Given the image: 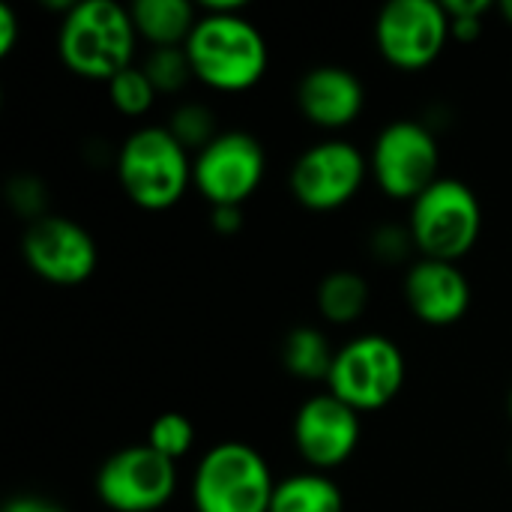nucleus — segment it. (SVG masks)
Returning <instances> with one entry per match:
<instances>
[{
  "mask_svg": "<svg viewBox=\"0 0 512 512\" xmlns=\"http://www.w3.org/2000/svg\"><path fill=\"white\" fill-rule=\"evenodd\" d=\"M414 246V237L408 228H399V225H384L372 234V255L378 261H387V264H402L408 255H411Z\"/></svg>",
  "mask_w": 512,
  "mask_h": 512,
  "instance_id": "25",
  "label": "nucleus"
},
{
  "mask_svg": "<svg viewBox=\"0 0 512 512\" xmlns=\"http://www.w3.org/2000/svg\"><path fill=\"white\" fill-rule=\"evenodd\" d=\"M450 18V39L456 42H477L483 33V21L486 15H447Z\"/></svg>",
  "mask_w": 512,
  "mask_h": 512,
  "instance_id": "26",
  "label": "nucleus"
},
{
  "mask_svg": "<svg viewBox=\"0 0 512 512\" xmlns=\"http://www.w3.org/2000/svg\"><path fill=\"white\" fill-rule=\"evenodd\" d=\"M369 159L357 144L342 138H327L312 144L291 165V192L306 210H339L366 183Z\"/></svg>",
  "mask_w": 512,
  "mask_h": 512,
  "instance_id": "11",
  "label": "nucleus"
},
{
  "mask_svg": "<svg viewBox=\"0 0 512 512\" xmlns=\"http://www.w3.org/2000/svg\"><path fill=\"white\" fill-rule=\"evenodd\" d=\"M405 384V354L381 333H366L336 351L327 393L351 405L357 414L390 405Z\"/></svg>",
  "mask_w": 512,
  "mask_h": 512,
  "instance_id": "6",
  "label": "nucleus"
},
{
  "mask_svg": "<svg viewBox=\"0 0 512 512\" xmlns=\"http://www.w3.org/2000/svg\"><path fill=\"white\" fill-rule=\"evenodd\" d=\"M186 54L192 72L201 84L240 93L255 87L270 63V48L258 24H252L243 9L240 12H201Z\"/></svg>",
  "mask_w": 512,
  "mask_h": 512,
  "instance_id": "1",
  "label": "nucleus"
},
{
  "mask_svg": "<svg viewBox=\"0 0 512 512\" xmlns=\"http://www.w3.org/2000/svg\"><path fill=\"white\" fill-rule=\"evenodd\" d=\"M210 225L219 234H237L243 228V207H213L210 210Z\"/></svg>",
  "mask_w": 512,
  "mask_h": 512,
  "instance_id": "28",
  "label": "nucleus"
},
{
  "mask_svg": "<svg viewBox=\"0 0 512 512\" xmlns=\"http://www.w3.org/2000/svg\"><path fill=\"white\" fill-rule=\"evenodd\" d=\"M276 480L267 459L240 441L207 450L195 468V512H270Z\"/></svg>",
  "mask_w": 512,
  "mask_h": 512,
  "instance_id": "5",
  "label": "nucleus"
},
{
  "mask_svg": "<svg viewBox=\"0 0 512 512\" xmlns=\"http://www.w3.org/2000/svg\"><path fill=\"white\" fill-rule=\"evenodd\" d=\"M360 444V414L336 399L333 393H318L306 399L294 417V447L306 465L315 471H330L345 465Z\"/></svg>",
  "mask_w": 512,
  "mask_h": 512,
  "instance_id": "13",
  "label": "nucleus"
},
{
  "mask_svg": "<svg viewBox=\"0 0 512 512\" xmlns=\"http://www.w3.org/2000/svg\"><path fill=\"white\" fill-rule=\"evenodd\" d=\"M369 306V285L360 273L333 270L318 285V309L330 324H354Z\"/></svg>",
  "mask_w": 512,
  "mask_h": 512,
  "instance_id": "18",
  "label": "nucleus"
},
{
  "mask_svg": "<svg viewBox=\"0 0 512 512\" xmlns=\"http://www.w3.org/2000/svg\"><path fill=\"white\" fill-rule=\"evenodd\" d=\"M6 201L18 216L27 219V225L48 216V192L42 180H36L33 174H15L6 183Z\"/></svg>",
  "mask_w": 512,
  "mask_h": 512,
  "instance_id": "24",
  "label": "nucleus"
},
{
  "mask_svg": "<svg viewBox=\"0 0 512 512\" xmlns=\"http://www.w3.org/2000/svg\"><path fill=\"white\" fill-rule=\"evenodd\" d=\"M156 96H159V93H156V87L150 84L147 72H144L141 66H135V63L108 81V99H111V105H114L120 114H126V117H141V114H147V111L153 108Z\"/></svg>",
  "mask_w": 512,
  "mask_h": 512,
  "instance_id": "22",
  "label": "nucleus"
},
{
  "mask_svg": "<svg viewBox=\"0 0 512 512\" xmlns=\"http://www.w3.org/2000/svg\"><path fill=\"white\" fill-rule=\"evenodd\" d=\"M177 489V462L147 444L123 447L108 456L96 474V495L114 512L162 510Z\"/></svg>",
  "mask_w": 512,
  "mask_h": 512,
  "instance_id": "8",
  "label": "nucleus"
},
{
  "mask_svg": "<svg viewBox=\"0 0 512 512\" xmlns=\"http://www.w3.org/2000/svg\"><path fill=\"white\" fill-rule=\"evenodd\" d=\"M336 351L330 348L327 336L315 327H297L288 333L282 345V363L294 378L303 381H327L333 369Z\"/></svg>",
  "mask_w": 512,
  "mask_h": 512,
  "instance_id": "19",
  "label": "nucleus"
},
{
  "mask_svg": "<svg viewBox=\"0 0 512 512\" xmlns=\"http://www.w3.org/2000/svg\"><path fill=\"white\" fill-rule=\"evenodd\" d=\"M18 15L9 3H0V54L6 57L18 42Z\"/></svg>",
  "mask_w": 512,
  "mask_h": 512,
  "instance_id": "27",
  "label": "nucleus"
},
{
  "mask_svg": "<svg viewBox=\"0 0 512 512\" xmlns=\"http://www.w3.org/2000/svg\"><path fill=\"white\" fill-rule=\"evenodd\" d=\"M366 105L363 81L345 66H315L297 84V108L300 114L321 129H345L351 126Z\"/></svg>",
  "mask_w": 512,
  "mask_h": 512,
  "instance_id": "15",
  "label": "nucleus"
},
{
  "mask_svg": "<svg viewBox=\"0 0 512 512\" xmlns=\"http://www.w3.org/2000/svg\"><path fill=\"white\" fill-rule=\"evenodd\" d=\"M408 231L423 258L456 264L465 258L483 231V207L477 192L456 180H435L420 198L411 201Z\"/></svg>",
  "mask_w": 512,
  "mask_h": 512,
  "instance_id": "4",
  "label": "nucleus"
},
{
  "mask_svg": "<svg viewBox=\"0 0 512 512\" xmlns=\"http://www.w3.org/2000/svg\"><path fill=\"white\" fill-rule=\"evenodd\" d=\"M450 39V18L435 0H393L375 18L381 57L405 72L432 66Z\"/></svg>",
  "mask_w": 512,
  "mask_h": 512,
  "instance_id": "10",
  "label": "nucleus"
},
{
  "mask_svg": "<svg viewBox=\"0 0 512 512\" xmlns=\"http://www.w3.org/2000/svg\"><path fill=\"white\" fill-rule=\"evenodd\" d=\"M267 171L264 147L255 135L231 129L210 141L192 162V183L210 207H243Z\"/></svg>",
  "mask_w": 512,
  "mask_h": 512,
  "instance_id": "9",
  "label": "nucleus"
},
{
  "mask_svg": "<svg viewBox=\"0 0 512 512\" xmlns=\"http://www.w3.org/2000/svg\"><path fill=\"white\" fill-rule=\"evenodd\" d=\"M129 12L138 39H147L153 48H183L201 18L189 0H138Z\"/></svg>",
  "mask_w": 512,
  "mask_h": 512,
  "instance_id": "16",
  "label": "nucleus"
},
{
  "mask_svg": "<svg viewBox=\"0 0 512 512\" xmlns=\"http://www.w3.org/2000/svg\"><path fill=\"white\" fill-rule=\"evenodd\" d=\"M21 252L27 267L51 285H81L99 264V249L90 231L54 213L24 228Z\"/></svg>",
  "mask_w": 512,
  "mask_h": 512,
  "instance_id": "12",
  "label": "nucleus"
},
{
  "mask_svg": "<svg viewBox=\"0 0 512 512\" xmlns=\"http://www.w3.org/2000/svg\"><path fill=\"white\" fill-rule=\"evenodd\" d=\"M498 12L504 15V21L512 27V0H504V3H498Z\"/></svg>",
  "mask_w": 512,
  "mask_h": 512,
  "instance_id": "31",
  "label": "nucleus"
},
{
  "mask_svg": "<svg viewBox=\"0 0 512 512\" xmlns=\"http://www.w3.org/2000/svg\"><path fill=\"white\" fill-rule=\"evenodd\" d=\"M492 9H498L495 3H489V0H447L444 3V12L447 15H489Z\"/></svg>",
  "mask_w": 512,
  "mask_h": 512,
  "instance_id": "30",
  "label": "nucleus"
},
{
  "mask_svg": "<svg viewBox=\"0 0 512 512\" xmlns=\"http://www.w3.org/2000/svg\"><path fill=\"white\" fill-rule=\"evenodd\" d=\"M168 132L192 153H201L210 141H216L222 132L216 126V114L204 102H183L174 108L168 120Z\"/></svg>",
  "mask_w": 512,
  "mask_h": 512,
  "instance_id": "20",
  "label": "nucleus"
},
{
  "mask_svg": "<svg viewBox=\"0 0 512 512\" xmlns=\"http://www.w3.org/2000/svg\"><path fill=\"white\" fill-rule=\"evenodd\" d=\"M345 498L336 480H330L321 471L294 474L282 483H276L270 512H342Z\"/></svg>",
  "mask_w": 512,
  "mask_h": 512,
  "instance_id": "17",
  "label": "nucleus"
},
{
  "mask_svg": "<svg viewBox=\"0 0 512 512\" xmlns=\"http://www.w3.org/2000/svg\"><path fill=\"white\" fill-rule=\"evenodd\" d=\"M147 447H153L159 456L171 459V462H180L192 453L195 447V426L186 414H177V411H168V414H159L147 432Z\"/></svg>",
  "mask_w": 512,
  "mask_h": 512,
  "instance_id": "23",
  "label": "nucleus"
},
{
  "mask_svg": "<svg viewBox=\"0 0 512 512\" xmlns=\"http://www.w3.org/2000/svg\"><path fill=\"white\" fill-rule=\"evenodd\" d=\"M132 12L114 0H81L63 15L57 30V54L63 66L90 81H111L132 66L135 54Z\"/></svg>",
  "mask_w": 512,
  "mask_h": 512,
  "instance_id": "2",
  "label": "nucleus"
},
{
  "mask_svg": "<svg viewBox=\"0 0 512 512\" xmlns=\"http://www.w3.org/2000/svg\"><path fill=\"white\" fill-rule=\"evenodd\" d=\"M405 300L423 324L447 327L465 318L471 306V285L456 264L420 258L405 273Z\"/></svg>",
  "mask_w": 512,
  "mask_h": 512,
  "instance_id": "14",
  "label": "nucleus"
},
{
  "mask_svg": "<svg viewBox=\"0 0 512 512\" xmlns=\"http://www.w3.org/2000/svg\"><path fill=\"white\" fill-rule=\"evenodd\" d=\"M141 69L147 72L156 93H180L189 78H195L186 45L183 48H150Z\"/></svg>",
  "mask_w": 512,
  "mask_h": 512,
  "instance_id": "21",
  "label": "nucleus"
},
{
  "mask_svg": "<svg viewBox=\"0 0 512 512\" xmlns=\"http://www.w3.org/2000/svg\"><path fill=\"white\" fill-rule=\"evenodd\" d=\"M510 417H512V393H510Z\"/></svg>",
  "mask_w": 512,
  "mask_h": 512,
  "instance_id": "32",
  "label": "nucleus"
},
{
  "mask_svg": "<svg viewBox=\"0 0 512 512\" xmlns=\"http://www.w3.org/2000/svg\"><path fill=\"white\" fill-rule=\"evenodd\" d=\"M117 180L141 210H168L192 183L189 150L168 126L135 129L117 153Z\"/></svg>",
  "mask_w": 512,
  "mask_h": 512,
  "instance_id": "3",
  "label": "nucleus"
},
{
  "mask_svg": "<svg viewBox=\"0 0 512 512\" xmlns=\"http://www.w3.org/2000/svg\"><path fill=\"white\" fill-rule=\"evenodd\" d=\"M441 150L429 126L417 120H393L384 126L369 153V174L378 189L396 201L420 198L438 177Z\"/></svg>",
  "mask_w": 512,
  "mask_h": 512,
  "instance_id": "7",
  "label": "nucleus"
},
{
  "mask_svg": "<svg viewBox=\"0 0 512 512\" xmlns=\"http://www.w3.org/2000/svg\"><path fill=\"white\" fill-rule=\"evenodd\" d=\"M0 512H66L60 504L48 501V498H39V495H18L12 501L3 504Z\"/></svg>",
  "mask_w": 512,
  "mask_h": 512,
  "instance_id": "29",
  "label": "nucleus"
}]
</instances>
